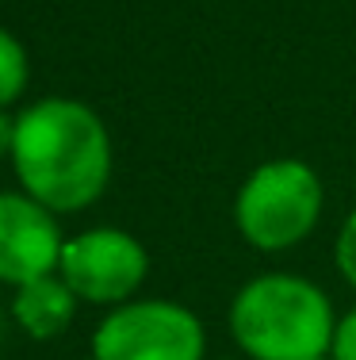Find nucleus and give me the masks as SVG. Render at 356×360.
<instances>
[{
    "label": "nucleus",
    "mask_w": 356,
    "mask_h": 360,
    "mask_svg": "<svg viewBox=\"0 0 356 360\" xmlns=\"http://www.w3.org/2000/svg\"><path fill=\"white\" fill-rule=\"evenodd\" d=\"M12 169L23 192L54 215L84 211L112 180V134L81 100H39L15 115Z\"/></svg>",
    "instance_id": "obj_1"
},
{
    "label": "nucleus",
    "mask_w": 356,
    "mask_h": 360,
    "mask_svg": "<svg viewBox=\"0 0 356 360\" xmlns=\"http://www.w3.org/2000/svg\"><path fill=\"white\" fill-rule=\"evenodd\" d=\"M334 303L315 280L295 272H265L230 303V333L245 360H315L334 341Z\"/></svg>",
    "instance_id": "obj_2"
},
{
    "label": "nucleus",
    "mask_w": 356,
    "mask_h": 360,
    "mask_svg": "<svg viewBox=\"0 0 356 360\" xmlns=\"http://www.w3.org/2000/svg\"><path fill=\"white\" fill-rule=\"evenodd\" d=\"M322 203L326 192L315 169L299 158H276L242 180L234 200V226L253 250L284 253L315 234Z\"/></svg>",
    "instance_id": "obj_3"
},
{
    "label": "nucleus",
    "mask_w": 356,
    "mask_h": 360,
    "mask_svg": "<svg viewBox=\"0 0 356 360\" xmlns=\"http://www.w3.org/2000/svg\"><path fill=\"white\" fill-rule=\"evenodd\" d=\"M207 333L184 303L126 299L92 333V360H203Z\"/></svg>",
    "instance_id": "obj_4"
},
{
    "label": "nucleus",
    "mask_w": 356,
    "mask_h": 360,
    "mask_svg": "<svg viewBox=\"0 0 356 360\" xmlns=\"http://www.w3.org/2000/svg\"><path fill=\"white\" fill-rule=\"evenodd\" d=\"M150 272V253L134 234L115 226L84 230L77 238H65L58 276L73 288L84 303L119 307L142 288Z\"/></svg>",
    "instance_id": "obj_5"
},
{
    "label": "nucleus",
    "mask_w": 356,
    "mask_h": 360,
    "mask_svg": "<svg viewBox=\"0 0 356 360\" xmlns=\"http://www.w3.org/2000/svg\"><path fill=\"white\" fill-rule=\"evenodd\" d=\"M62 245L65 238L54 211L27 192H0V284L23 288L58 272Z\"/></svg>",
    "instance_id": "obj_6"
},
{
    "label": "nucleus",
    "mask_w": 356,
    "mask_h": 360,
    "mask_svg": "<svg viewBox=\"0 0 356 360\" xmlns=\"http://www.w3.org/2000/svg\"><path fill=\"white\" fill-rule=\"evenodd\" d=\"M73 314H77V295L65 284L58 272L50 276H39L31 284L15 288L12 299V319L23 326V333H31L35 341H50L62 338L70 330Z\"/></svg>",
    "instance_id": "obj_7"
},
{
    "label": "nucleus",
    "mask_w": 356,
    "mask_h": 360,
    "mask_svg": "<svg viewBox=\"0 0 356 360\" xmlns=\"http://www.w3.org/2000/svg\"><path fill=\"white\" fill-rule=\"evenodd\" d=\"M27 50H23V42L12 35V31L0 27V108H8L12 100L23 96V89H27Z\"/></svg>",
    "instance_id": "obj_8"
},
{
    "label": "nucleus",
    "mask_w": 356,
    "mask_h": 360,
    "mask_svg": "<svg viewBox=\"0 0 356 360\" xmlns=\"http://www.w3.org/2000/svg\"><path fill=\"white\" fill-rule=\"evenodd\" d=\"M334 264H337V272L345 276V284H352V288H356V211L341 222V230H337Z\"/></svg>",
    "instance_id": "obj_9"
},
{
    "label": "nucleus",
    "mask_w": 356,
    "mask_h": 360,
    "mask_svg": "<svg viewBox=\"0 0 356 360\" xmlns=\"http://www.w3.org/2000/svg\"><path fill=\"white\" fill-rule=\"evenodd\" d=\"M329 356L334 360H356V307L337 319L334 341H329Z\"/></svg>",
    "instance_id": "obj_10"
},
{
    "label": "nucleus",
    "mask_w": 356,
    "mask_h": 360,
    "mask_svg": "<svg viewBox=\"0 0 356 360\" xmlns=\"http://www.w3.org/2000/svg\"><path fill=\"white\" fill-rule=\"evenodd\" d=\"M12 142H15V115H8L0 108V158H12Z\"/></svg>",
    "instance_id": "obj_11"
},
{
    "label": "nucleus",
    "mask_w": 356,
    "mask_h": 360,
    "mask_svg": "<svg viewBox=\"0 0 356 360\" xmlns=\"http://www.w3.org/2000/svg\"><path fill=\"white\" fill-rule=\"evenodd\" d=\"M315 360H334V356H329V353H326V356H315Z\"/></svg>",
    "instance_id": "obj_12"
},
{
    "label": "nucleus",
    "mask_w": 356,
    "mask_h": 360,
    "mask_svg": "<svg viewBox=\"0 0 356 360\" xmlns=\"http://www.w3.org/2000/svg\"><path fill=\"white\" fill-rule=\"evenodd\" d=\"M226 360H234V356H226Z\"/></svg>",
    "instance_id": "obj_13"
},
{
    "label": "nucleus",
    "mask_w": 356,
    "mask_h": 360,
    "mask_svg": "<svg viewBox=\"0 0 356 360\" xmlns=\"http://www.w3.org/2000/svg\"><path fill=\"white\" fill-rule=\"evenodd\" d=\"M88 360H92V356H88Z\"/></svg>",
    "instance_id": "obj_14"
}]
</instances>
